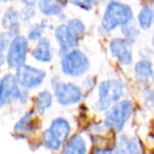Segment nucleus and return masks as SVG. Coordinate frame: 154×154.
I'll return each mask as SVG.
<instances>
[{
    "instance_id": "1",
    "label": "nucleus",
    "mask_w": 154,
    "mask_h": 154,
    "mask_svg": "<svg viewBox=\"0 0 154 154\" xmlns=\"http://www.w3.org/2000/svg\"><path fill=\"white\" fill-rule=\"evenodd\" d=\"M125 93L126 85L121 80L110 79L101 82L97 86V100L93 109L105 113L111 106L124 100Z\"/></svg>"
},
{
    "instance_id": "2",
    "label": "nucleus",
    "mask_w": 154,
    "mask_h": 154,
    "mask_svg": "<svg viewBox=\"0 0 154 154\" xmlns=\"http://www.w3.org/2000/svg\"><path fill=\"white\" fill-rule=\"evenodd\" d=\"M134 112V104L131 100L124 99L118 102L105 112L104 125L106 129L122 133L126 125L132 118Z\"/></svg>"
},
{
    "instance_id": "3",
    "label": "nucleus",
    "mask_w": 154,
    "mask_h": 154,
    "mask_svg": "<svg viewBox=\"0 0 154 154\" xmlns=\"http://www.w3.org/2000/svg\"><path fill=\"white\" fill-rule=\"evenodd\" d=\"M133 18L132 8L127 4L119 1H111L108 3L102 19V27L104 31L111 32L119 26L129 24Z\"/></svg>"
},
{
    "instance_id": "4",
    "label": "nucleus",
    "mask_w": 154,
    "mask_h": 154,
    "mask_svg": "<svg viewBox=\"0 0 154 154\" xmlns=\"http://www.w3.org/2000/svg\"><path fill=\"white\" fill-rule=\"evenodd\" d=\"M51 86L57 103L63 107H70L81 103L83 100V90L72 82H63L58 78L51 80Z\"/></svg>"
},
{
    "instance_id": "5",
    "label": "nucleus",
    "mask_w": 154,
    "mask_h": 154,
    "mask_svg": "<svg viewBox=\"0 0 154 154\" xmlns=\"http://www.w3.org/2000/svg\"><path fill=\"white\" fill-rule=\"evenodd\" d=\"M89 68V59L80 49H72L61 58V70L67 77L80 78L85 75Z\"/></svg>"
},
{
    "instance_id": "6",
    "label": "nucleus",
    "mask_w": 154,
    "mask_h": 154,
    "mask_svg": "<svg viewBox=\"0 0 154 154\" xmlns=\"http://www.w3.org/2000/svg\"><path fill=\"white\" fill-rule=\"evenodd\" d=\"M29 100V91L20 87L15 75L6 73L0 79V101L3 105L18 102L25 104Z\"/></svg>"
},
{
    "instance_id": "7",
    "label": "nucleus",
    "mask_w": 154,
    "mask_h": 154,
    "mask_svg": "<svg viewBox=\"0 0 154 154\" xmlns=\"http://www.w3.org/2000/svg\"><path fill=\"white\" fill-rule=\"evenodd\" d=\"M15 77L20 87L29 91L37 89L42 85L46 78V72L40 68L24 64L17 69Z\"/></svg>"
},
{
    "instance_id": "8",
    "label": "nucleus",
    "mask_w": 154,
    "mask_h": 154,
    "mask_svg": "<svg viewBox=\"0 0 154 154\" xmlns=\"http://www.w3.org/2000/svg\"><path fill=\"white\" fill-rule=\"evenodd\" d=\"M27 51H29V42L24 36L16 35L13 37L6 55V64L10 68L18 69L25 64Z\"/></svg>"
},
{
    "instance_id": "9",
    "label": "nucleus",
    "mask_w": 154,
    "mask_h": 154,
    "mask_svg": "<svg viewBox=\"0 0 154 154\" xmlns=\"http://www.w3.org/2000/svg\"><path fill=\"white\" fill-rule=\"evenodd\" d=\"M110 53L124 66H128L133 61L131 42L127 39L116 38L110 42Z\"/></svg>"
},
{
    "instance_id": "10",
    "label": "nucleus",
    "mask_w": 154,
    "mask_h": 154,
    "mask_svg": "<svg viewBox=\"0 0 154 154\" xmlns=\"http://www.w3.org/2000/svg\"><path fill=\"white\" fill-rule=\"evenodd\" d=\"M114 154H143V147L136 136L120 134L113 147Z\"/></svg>"
},
{
    "instance_id": "11",
    "label": "nucleus",
    "mask_w": 154,
    "mask_h": 154,
    "mask_svg": "<svg viewBox=\"0 0 154 154\" xmlns=\"http://www.w3.org/2000/svg\"><path fill=\"white\" fill-rule=\"evenodd\" d=\"M47 129L63 146L68 142V140L70 138L71 132H72V127H71L70 122L63 116H58V118L54 119Z\"/></svg>"
},
{
    "instance_id": "12",
    "label": "nucleus",
    "mask_w": 154,
    "mask_h": 154,
    "mask_svg": "<svg viewBox=\"0 0 154 154\" xmlns=\"http://www.w3.org/2000/svg\"><path fill=\"white\" fill-rule=\"evenodd\" d=\"M55 38L57 40L60 47V53L63 55L69 53L78 45L79 41L69 32L66 24H61L56 29L55 31Z\"/></svg>"
},
{
    "instance_id": "13",
    "label": "nucleus",
    "mask_w": 154,
    "mask_h": 154,
    "mask_svg": "<svg viewBox=\"0 0 154 154\" xmlns=\"http://www.w3.org/2000/svg\"><path fill=\"white\" fill-rule=\"evenodd\" d=\"M134 79L138 84L147 85L154 79V70L152 63L148 59H142L135 63L133 67Z\"/></svg>"
},
{
    "instance_id": "14",
    "label": "nucleus",
    "mask_w": 154,
    "mask_h": 154,
    "mask_svg": "<svg viewBox=\"0 0 154 154\" xmlns=\"http://www.w3.org/2000/svg\"><path fill=\"white\" fill-rule=\"evenodd\" d=\"M32 57L41 63H51L53 61V48L49 39L42 38L38 41L35 48L32 51Z\"/></svg>"
},
{
    "instance_id": "15",
    "label": "nucleus",
    "mask_w": 154,
    "mask_h": 154,
    "mask_svg": "<svg viewBox=\"0 0 154 154\" xmlns=\"http://www.w3.org/2000/svg\"><path fill=\"white\" fill-rule=\"evenodd\" d=\"M88 145L81 134H75L63 146L60 154H87Z\"/></svg>"
},
{
    "instance_id": "16",
    "label": "nucleus",
    "mask_w": 154,
    "mask_h": 154,
    "mask_svg": "<svg viewBox=\"0 0 154 154\" xmlns=\"http://www.w3.org/2000/svg\"><path fill=\"white\" fill-rule=\"evenodd\" d=\"M65 5H66L65 0H39L38 2L39 11L47 17L60 15Z\"/></svg>"
},
{
    "instance_id": "17",
    "label": "nucleus",
    "mask_w": 154,
    "mask_h": 154,
    "mask_svg": "<svg viewBox=\"0 0 154 154\" xmlns=\"http://www.w3.org/2000/svg\"><path fill=\"white\" fill-rule=\"evenodd\" d=\"M2 26L13 36L17 34L20 27V15L13 8H8L2 17Z\"/></svg>"
},
{
    "instance_id": "18",
    "label": "nucleus",
    "mask_w": 154,
    "mask_h": 154,
    "mask_svg": "<svg viewBox=\"0 0 154 154\" xmlns=\"http://www.w3.org/2000/svg\"><path fill=\"white\" fill-rule=\"evenodd\" d=\"M53 102H54L53 94L48 90H43V91L39 92L34 100L36 112L38 114H40V116L44 114L45 111L53 106Z\"/></svg>"
},
{
    "instance_id": "19",
    "label": "nucleus",
    "mask_w": 154,
    "mask_h": 154,
    "mask_svg": "<svg viewBox=\"0 0 154 154\" xmlns=\"http://www.w3.org/2000/svg\"><path fill=\"white\" fill-rule=\"evenodd\" d=\"M137 19L140 29H148L154 22V8L149 5H144L138 13Z\"/></svg>"
},
{
    "instance_id": "20",
    "label": "nucleus",
    "mask_w": 154,
    "mask_h": 154,
    "mask_svg": "<svg viewBox=\"0 0 154 154\" xmlns=\"http://www.w3.org/2000/svg\"><path fill=\"white\" fill-rule=\"evenodd\" d=\"M32 120H34V112H25L18 120V122L14 125V131L18 133L23 132H31L32 128Z\"/></svg>"
},
{
    "instance_id": "21",
    "label": "nucleus",
    "mask_w": 154,
    "mask_h": 154,
    "mask_svg": "<svg viewBox=\"0 0 154 154\" xmlns=\"http://www.w3.org/2000/svg\"><path fill=\"white\" fill-rule=\"evenodd\" d=\"M42 143L46 149H48L51 152H58L63 148V145L53 134L51 133L48 129H45L42 133Z\"/></svg>"
},
{
    "instance_id": "22",
    "label": "nucleus",
    "mask_w": 154,
    "mask_h": 154,
    "mask_svg": "<svg viewBox=\"0 0 154 154\" xmlns=\"http://www.w3.org/2000/svg\"><path fill=\"white\" fill-rule=\"evenodd\" d=\"M12 34L4 32L0 34V68L5 64L6 55H8V47H10L11 41H12Z\"/></svg>"
},
{
    "instance_id": "23",
    "label": "nucleus",
    "mask_w": 154,
    "mask_h": 154,
    "mask_svg": "<svg viewBox=\"0 0 154 154\" xmlns=\"http://www.w3.org/2000/svg\"><path fill=\"white\" fill-rule=\"evenodd\" d=\"M67 29H68L69 32L79 41V39L85 34L86 27L85 24L82 22L80 19H70L66 24Z\"/></svg>"
},
{
    "instance_id": "24",
    "label": "nucleus",
    "mask_w": 154,
    "mask_h": 154,
    "mask_svg": "<svg viewBox=\"0 0 154 154\" xmlns=\"http://www.w3.org/2000/svg\"><path fill=\"white\" fill-rule=\"evenodd\" d=\"M45 27H46V22L35 24L34 26L29 29V34H27V39H29V41H36V40L42 39Z\"/></svg>"
},
{
    "instance_id": "25",
    "label": "nucleus",
    "mask_w": 154,
    "mask_h": 154,
    "mask_svg": "<svg viewBox=\"0 0 154 154\" xmlns=\"http://www.w3.org/2000/svg\"><path fill=\"white\" fill-rule=\"evenodd\" d=\"M142 99L144 102V105L148 108L154 107V89L150 87L144 88L142 92Z\"/></svg>"
},
{
    "instance_id": "26",
    "label": "nucleus",
    "mask_w": 154,
    "mask_h": 154,
    "mask_svg": "<svg viewBox=\"0 0 154 154\" xmlns=\"http://www.w3.org/2000/svg\"><path fill=\"white\" fill-rule=\"evenodd\" d=\"M122 31H123L124 36L126 37V39H127L128 41H130V42H131L132 40H134V39L138 36V34H140L137 29H135V26L131 25L130 23L127 25H125V26H123Z\"/></svg>"
},
{
    "instance_id": "27",
    "label": "nucleus",
    "mask_w": 154,
    "mask_h": 154,
    "mask_svg": "<svg viewBox=\"0 0 154 154\" xmlns=\"http://www.w3.org/2000/svg\"><path fill=\"white\" fill-rule=\"evenodd\" d=\"M72 3L84 11H90L93 8L94 0H72Z\"/></svg>"
},
{
    "instance_id": "28",
    "label": "nucleus",
    "mask_w": 154,
    "mask_h": 154,
    "mask_svg": "<svg viewBox=\"0 0 154 154\" xmlns=\"http://www.w3.org/2000/svg\"><path fill=\"white\" fill-rule=\"evenodd\" d=\"M91 154H114L113 148H108V147H99L92 151Z\"/></svg>"
},
{
    "instance_id": "29",
    "label": "nucleus",
    "mask_w": 154,
    "mask_h": 154,
    "mask_svg": "<svg viewBox=\"0 0 154 154\" xmlns=\"http://www.w3.org/2000/svg\"><path fill=\"white\" fill-rule=\"evenodd\" d=\"M22 3L24 4L25 6H29V8H34L35 4L38 3L39 0H21Z\"/></svg>"
},
{
    "instance_id": "30",
    "label": "nucleus",
    "mask_w": 154,
    "mask_h": 154,
    "mask_svg": "<svg viewBox=\"0 0 154 154\" xmlns=\"http://www.w3.org/2000/svg\"><path fill=\"white\" fill-rule=\"evenodd\" d=\"M152 44H153V46H154V32H153V36H152Z\"/></svg>"
},
{
    "instance_id": "31",
    "label": "nucleus",
    "mask_w": 154,
    "mask_h": 154,
    "mask_svg": "<svg viewBox=\"0 0 154 154\" xmlns=\"http://www.w3.org/2000/svg\"><path fill=\"white\" fill-rule=\"evenodd\" d=\"M0 1H4V2H8V1H13V0H0Z\"/></svg>"
},
{
    "instance_id": "32",
    "label": "nucleus",
    "mask_w": 154,
    "mask_h": 154,
    "mask_svg": "<svg viewBox=\"0 0 154 154\" xmlns=\"http://www.w3.org/2000/svg\"><path fill=\"white\" fill-rule=\"evenodd\" d=\"M3 106H4V105L1 103V101H0V108H2V107H3Z\"/></svg>"
},
{
    "instance_id": "33",
    "label": "nucleus",
    "mask_w": 154,
    "mask_h": 154,
    "mask_svg": "<svg viewBox=\"0 0 154 154\" xmlns=\"http://www.w3.org/2000/svg\"><path fill=\"white\" fill-rule=\"evenodd\" d=\"M151 1H152V2H153V3H154V0H151Z\"/></svg>"
}]
</instances>
